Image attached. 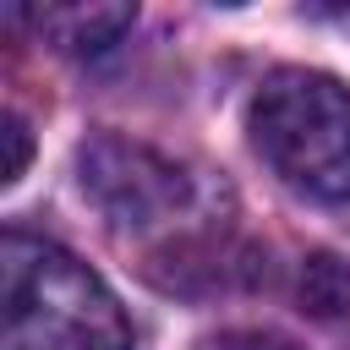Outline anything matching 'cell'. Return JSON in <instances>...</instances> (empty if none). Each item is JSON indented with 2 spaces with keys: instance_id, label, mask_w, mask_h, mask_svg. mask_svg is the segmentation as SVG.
Instances as JSON below:
<instances>
[{
  "instance_id": "obj_4",
  "label": "cell",
  "mask_w": 350,
  "mask_h": 350,
  "mask_svg": "<svg viewBox=\"0 0 350 350\" xmlns=\"http://www.w3.org/2000/svg\"><path fill=\"white\" fill-rule=\"evenodd\" d=\"M131 22H137L131 5H44L38 11V33L66 55H104Z\"/></svg>"
},
{
  "instance_id": "obj_2",
  "label": "cell",
  "mask_w": 350,
  "mask_h": 350,
  "mask_svg": "<svg viewBox=\"0 0 350 350\" xmlns=\"http://www.w3.org/2000/svg\"><path fill=\"white\" fill-rule=\"evenodd\" d=\"M262 164L312 202H350V88L328 71L284 66L246 109Z\"/></svg>"
},
{
  "instance_id": "obj_7",
  "label": "cell",
  "mask_w": 350,
  "mask_h": 350,
  "mask_svg": "<svg viewBox=\"0 0 350 350\" xmlns=\"http://www.w3.org/2000/svg\"><path fill=\"white\" fill-rule=\"evenodd\" d=\"M5 170H0V180L11 186V180H22V170H27V159H33V137H27V120L22 115H5Z\"/></svg>"
},
{
  "instance_id": "obj_3",
  "label": "cell",
  "mask_w": 350,
  "mask_h": 350,
  "mask_svg": "<svg viewBox=\"0 0 350 350\" xmlns=\"http://www.w3.org/2000/svg\"><path fill=\"white\" fill-rule=\"evenodd\" d=\"M82 170V191L115 219V224H159L186 202V175L159 159L142 142H120V137H93L77 153Z\"/></svg>"
},
{
  "instance_id": "obj_6",
  "label": "cell",
  "mask_w": 350,
  "mask_h": 350,
  "mask_svg": "<svg viewBox=\"0 0 350 350\" xmlns=\"http://www.w3.org/2000/svg\"><path fill=\"white\" fill-rule=\"evenodd\" d=\"M197 350H301V345L284 339V334H268V328H230V334L202 339Z\"/></svg>"
},
{
  "instance_id": "obj_1",
  "label": "cell",
  "mask_w": 350,
  "mask_h": 350,
  "mask_svg": "<svg viewBox=\"0 0 350 350\" xmlns=\"http://www.w3.org/2000/svg\"><path fill=\"white\" fill-rule=\"evenodd\" d=\"M0 350H131V317L82 257L11 230L0 241Z\"/></svg>"
},
{
  "instance_id": "obj_5",
  "label": "cell",
  "mask_w": 350,
  "mask_h": 350,
  "mask_svg": "<svg viewBox=\"0 0 350 350\" xmlns=\"http://www.w3.org/2000/svg\"><path fill=\"white\" fill-rule=\"evenodd\" d=\"M301 306L312 317H350V262L334 252H317L301 262Z\"/></svg>"
}]
</instances>
